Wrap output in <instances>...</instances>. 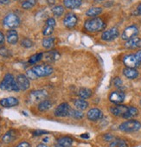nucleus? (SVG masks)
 I'll return each instance as SVG.
<instances>
[{
	"label": "nucleus",
	"instance_id": "f257e3e1",
	"mask_svg": "<svg viewBox=\"0 0 141 147\" xmlns=\"http://www.w3.org/2000/svg\"><path fill=\"white\" fill-rule=\"evenodd\" d=\"M0 89L5 91H14V92H18L20 90L14 76L11 74H6L5 76L3 81L0 83Z\"/></svg>",
	"mask_w": 141,
	"mask_h": 147
},
{
	"label": "nucleus",
	"instance_id": "f03ea898",
	"mask_svg": "<svg viewBox=\"0 0 141 147\" xmlns=\"http://www.w3.org/2000/svg\"><path fill=\"white\" fill-rule=\"evenodd\" d=\"M106 27V24L101 18H92L85 22L84 28L89 32H98Z\"/></svg>",
	"mask_w": 141,
	"mask_h": 147
},
{
	"label": "nucleus",
	"instance_id": "7ed1b4c3",
	"mask_svg": "<svg viewBox=\"0 0 141 147\" xmlns=\"http://www.w3.org/2000/svg\"><path fill=\"white\" fill-rule=\"evenodd\" d=\"M141 128V123L138 120L129 119L119 125V129L124 132H134Z\"/></svg>",
	"mask_w": 141,
	"mask_h": 147
},
{
	"label": "nucleus",
	"instance_id": "20e7f679",
	"mask_svg": "<svg viewBox=\"0 0 141 147\" xmlns=\"http://www.w3.org/2000/svg\"><path fill=\"white\" fill-rule=\"evenodd\" d=\"M33 72L36 74L37 77H45L49 76L53 73V67L49 65H38L36 67H33L31 68Z\"/></svg>",
	"mask_w": 141,
	"mask_h": 147
},
{
	"label": "nucleus",
	"instance_id": "39448f33",
	"mask_svg": "<svg viewBox=\"0 0 141 147\" xmlns=\"http://www.w3.org/2000/svg\"><path fill=\"white\" fill-rule=\"evenodd\" d=\"M19 24H20V19L18 16H17L14 13H10L4 18V25L11 30L18 27Z\"/></svg>",
	"mask_w": 141,
	"mask_h": 147
},
{
	"label": "nucleus",
	"instance_id": "423d86ee",
	"mask_svg": "<svg viewBox=\"0 0 141 147\" xmlns=\"http://www.w3.org/2000/svg\"><path fill=\"white\" fill-rule=\"evenodd\" d=\"M123 61L127 67H132V68H136L139 67L141 64V60L138 58L137 54L125 55L123 59Z\"/></svg>",
	"mask_w": 141,
	"mask_h": 147
},
{
	"label": "nucleus",
	"instance_id": "0eeeda50",
	"mask_svg": "<svg viewBox=\"0 0 141 147\" xmlns=\"http://www.w3.org/2000/svg\"><path fill=\"white\" fill-rule=\"evenodd\" d=\"M48 97V92L46 90H35L32 91L30 95L29 99L32 103H37L41 102Z\"/></svg>",
	"mask_w": 141,
	"mask_h": 147
},
{
	"label": "nucleus",
	"instance_id": "6e6552de",
	"mask_svg": "<svg viewBox=\"0 0 141 147\" xmlns=\"http://www.w3.org/2000/svg\"><path fill=\"white\" fill-rule=\"evenodd\" d=\"M119 31L118 28L113 27L108 30L104 31L101 35V39L106 42H111V41H113L114 39H116L119 36Z\"/></svg>",
	"mask_w": 141,
	"mask_h": 147
},
{
	"label": "nucleus",
	"instance_id": "1a4fd4ad",
	"mask_svg": "<svg viewBox=\"0 0 141 147\" xmlns=\"http://www.w3.org/2000/svg\"><path fill=\"white\" fill-rule=\"evenodd\" d=\"M138 34V29L135 25H131L127 27L122 33L121 38L125 41H128L133 37H135Z\"/></svg>",
	"mask_w": 141,
	"mask_h": 147
},
{
	"label": "nucleus",
	"instance_id": "9d476101",
	"mask_svg": "<svg viewBox=\"0 0 141 147\" xmlns=\"http://www.w3.org/2000/svg\"><path fill=\"white\" fill-rule=\"evenodd\" d=\"M125 98V94L123 91L121 90H117V91H113L109 95V100L116 105H119L121 104Z\"/></svg>",
	"mask_w": 141,
	"mask_h": 147
},
{
	"label": "nucleus",
	"instance_id": "9b49d317",
	"mask_svg": "<svg viewBox=\"0 0 141 147\" xmlns=\"http://www.w3.org/2000/svg\"><path fill=\"white\" fill-rule=\"evenodd\" d=\"M70 110H71V107L68 103H61L55 108V115L56 117H66L69 115Z\"/></svg>",
	"mask_w": 141,
	"mask_h": 147
},
{
	"label": "nucleus",
	"instance_id": "f8f14e48",
	"mask_svg": "<svg viewBox=\"0 0 141 147\" xmlns=\"http://www.w3.org/2000/svg\"><path fill=\"white\" fill-rule=\"evenodd\" d=\"M17 84L20 90H27L30 88V79L25 75H18L16 79Z\"/></svg>",
	"mask_w": 141,
	"mask_h": 147
},
{
	"label": "nucleus",
	"instance_id": "ddd939ff",
	"mask_svg": "<svg viewBox=\"0 0 141 147\" xmlns=\"http://www.w3.org/2000/svg\"><path fill=\"white\" fill-rule=\"evenodd\" d=\"M77 22H78L77 17L75 14H73V13L67 14L65 17V18L63 19V24H64V26L67 27V28H69V29L74 28L76 25Z\"/></svg>",
	"mask_w": 141,
	"mask_h": 147
},
{
	"label": "nucleus",
	"instance_id": "4468645a",
	"mask_svg": "<svg viewBox=\"0 0 141 147\" xmlns=\"http://www.w3.org/2000/svg\"><path fill=\"white\" fill-rule=\"evenodd\" d=\"M103 116L102 112L99 108H92L88 112V119L91 121H97Z\"/></svg>",
	"mask_w": 141,
	"mask_h": 147
},
{
	"label": "nucleus",
	"instance_id": "2eb2a0df",
	"mask_svg": "<svg viewBox=\"0 0 141 147\" xmlns=\"http://www.w3.org/2000/svg\"><path fill=\"white\" fill-rule=\"evenodd\" d=\"M18 103H19L18 100L14 97H8L0 100V105L3 107H13L18 106Z\"/></svg>",
	"mask_w": 141,
	"mask_h": 147
},
{
	"label": "nucleus",
	"instance_id": "dca6fc26",
	"mask_svg": "<svg viewBox=\"0 0 141 147\" xmlns=\"http://www.w3.org/2000/svg\"><path fill=\"white\" fill-rule=\"evenodd\" d=\"M127 109H128V107H125V106H123V105L119 104V105H116L114 107H112L110 108V112L113 115H115V116H121V117H123L124 114L126 113Z\"/></svg>",
	"mask_w": 141,
	"mask_h": 147
},
{
	"label": "nucleus",
	"instance_id": "f3484780",
	"mask_svg": "<svg viewBox=\"0 0 141 147\" xmlns=\"http://www.w3.org/2000/svg\"><path fill=\"white\" fill-rule=\"evenodd\" d=\"M125 47L126 49H135L141 48V38L133 37V38L128 40L125 42Z\"/></svg>",
	"mask_w": 141,
	"mask_h": 147
},
{
	"label": "nucleus",
	"instance_id": "a211bd4d",
	"mask_svg": "<svg viewBox=\"0 0 141 147\" xmlns=\"http://www.w3.org/2000/svg\"><path fill=\"white\" fill-rule=\"evenodd\" d=\"M73 144V139L69 137L60 138L55 144V147H71Z\"/></svg>",
	"mask_w": 141,
	"mask_h": 147
},
{
	"label": "nucleus",
	"instance_id": "6ab92c4d",
	"mask_svg": "<svg viewBox=\"0 0 141 147\" xmlns=\"http://www.w3.org/2000/svg\"><path fill=\"white\" fill-rule=\"evenodd\" d=\"M18 137V132L16 130H10L8 131L2 138V141L5 144H9V143H11L13 142Z\"/></svg>",
	"mask_w": 141,
	"mask_h": 147
},
{
	"label": "nucleus",
	"instance_id": "aec40b11",
	"mask_svg": "<svg viewBox=\"0 0 141 147\" xmlns=\"http://www.w3.org/2000/svg\"><path fill=\"white\" fill-rule=\"evenodd\" d=\"M43 58H44V60L47 61L53 62V61H57V60L60 58V54H59L58 51L51 50V51H49V52L44 53Z\"/></svg>",
	"mask_w": 141,
	"mask_h": 147
},
{
	"label": "nucleus",
	"instance_id": "412c9836",
	"mask_svg": "<svg viewBox=\"0 0 141 147\" xmlns=\"http://www.w3.org/2000/svg\"><path fill=\"white\" fill-rule=\"evenodd\" d=\"M123 74L126 78L132 80L136 79L138 76V72L135 68H132V67H125L123 70Z\"/></svg>",
	"mask_w": 141,
	"mask_h": 147
},
{
	"label": "nucleus",
	"instance_id": "4be33fe9",
	"mask_svg": "<svg viewBox=\"0 0 141 147\" xmlns=\"http://www.w3.org/2000/svg\"><path fill=\"white\" fill-rule=\"evenodd\" d=\"M6 39H7V42L10 43V44H16L18 41V32L14 30H11L7 32V35H6Z\"/></svg>",
	"mask_w": 141,
	"mask_h": 147
},
{
	"label": "nucleus",
	"instance_id": "5701e85b",
	"mask_svg": "<svg viewBox=\"0 0 141 147\" xmlns=\"http://www.w3.org/2000/svg\"><path fill=\"white\" fill-rule=\"evenodd\" d=\"M82 0H63V4L67 9H76L81 6Z\"/></svg>",
	"mask_w": 141,
	"mask_h": 147
},
{
	"label": "nucleus",
	"instance_id": "b1692460",
	"mask_svg": "<svg viewBox=\"0 0 141 147\" xmlns=\"http://www.w3.org/2000/svg\"><path fill=\"white\" fill-rule=\"evenodd\" d=\"M92 90L87 88H80L78 91V95L81 99L86 100V99H89L92 96Z\"/></svg>",
	"mask_w": 141,
	"mask_h": 147
},
{
	"label": "nucleus",
	"instance_id": "393cba45",
	"mask_svg": "<svg viewBox=\"0 0 141 147\" xmlns=\"http://www.w3.org/2000/svg\"><path fill=\"white\" fill-rule=\"evenodd\" d=\"M74 104H75V107H76L78 110H82V111L87 109L88 107V103L85 100L81 99V98L75 100H74Z\"/></svg>",
	"mask_w": 141,
	"mask_h": 147
},
{
	"label": "nucleus",
	"instance_id": "a878e982",
	"mask_svg": "<svg viewBox=\"0 0 141 147\" xmlns=\"http://www.w3.org/2000/svg\"><path fill=\"white\" fill-rule=\"evenodd\" d=\"M138 114V110L136 107H129L127 111H126V113L124 114L123 118H125V119H132V118L137 116Z\"/></svg>",
	"mask_w": 141,
	"mask_h": 147
},
{
	"label": "nucleus",
	"instance_id": "bb28decb",
	"mask_svg": "<svg viewBox=\"0 0 141 147\" xmlns=\"http://www.w3.org/2000/svg\"><path fill=\"white\" fill-rule=\"evenodd\" d=\"M52 107V103L49 100H44L43 101H41L38 105V110L41 112H46L48 110H49Z\"/></svg>",
	"mask_w": 141,
	"mask_h": 147
},
{
	"label": "nucleus",
	"instance_id": "cd10ccee",
	"mask_svg": "<svg viewBox=\"0 0 141 147\" xmlns=\"http://www.w3.org/2000/svg\"><path fill=\"white\" fill-rule=\"evenodd\" d=\"M102 12V9L100 7H93L90 8L89 10H88V11L86 12V15L88 17H96L100 14H101Z\"/></svg>",
	"mask_w": 141,
	"mask_h": 147
},
{
	"label": "nucleus",
	"instance_id": "c85d7f7f",
	"mask_svg": "<svg viewBox=\"0 0 141 147\" xmlns=\"http://www.w3.org/2000/svg\"><path fill=\"white\" fill-rule=\"evenodd\" d=\"M109 147H128V145L123 139H115L109 144Z\"/></svg>",
	"mask_w": 141,
	"mask_h": 147
},
{
	"label": "nucleus",
	"instance_id": "c756f323",
	"mask_svg": "<svg viewBox=\"0 0 141 147\" xmlns=\"http://www.w3.org/2000/svg\"><path fill=\"white\" fill-rule=\"evenodd\" d=\"M55 45V38L54 37H47L43 40V46L45 49H51Z\"/></svg>",
	"mask_w": 141,
	"mask_h": 147
},
{
	"label": "nucleus",
	"instance_id": "7c9ffc66",
	"mask_svg": "<svg viewBox=\"0 0 141 147\" xmlns=\"http://www.w3.org/2000/svg\"><path fill=\"white\" fill-rule=\"evenodd\" d=\"M36 4V0H24L22 3V8L24 10H30L33 8Z\"/></svg>",
	"mask_w": 141,
	"mask_h": 147
},
{
	"label": "nucleus",
	"instance_id": "2f4dec72",
	"mask_svg": "<svg viewBox=\"0 0 141 147\" xmlns=\"http://www.w3.org/2000/svg\"><path fill=\"white\" fill-rule=\"evenodd\" d=\"M69 115L71 116L72 118L74 119H81L83 118V113L81 112V110H76V109H71L70 110V113H69Z\"/></svg>",
	"mask_w": 141,
	"mask_h": 147
},
{
	"label": "nucleus",
	"instance_id": "473e14b6",
	"mask_svg": "<svg viewBox=\"0 0 141 147\" xmlns=\"http://www.w3.org/2000/svg\"><path fill=\"white\" fill-rule=\"evenodd\" d=\"M43 53H37V54H35L33 55L30 60H29V62L30 64H35L36 62H38L39 61H41L43 59Z\"/></svg>",
	"mask_w": 141,
	"mask_h": 147
},
{
	"label": "nucleus",
	"instance_id": "72a5a7b5",
	"mask_svg": "<svg viewBox=\"0 0 141 147\" xmlns=\"http://www.w3.org/2000/svg\"><path fill=\"white\" fill-rule=\"evenodd\" d=\"M52 13H53L55 17H61V16L64 13V9H63V7L61 6V5L55 6V7L52 9Z\"/></svg>",
	"mask_w": 141,
	"mask_h": 147
},
{
	"label": "nucleus",
	"instance_id": "f704fd0d",
	"mask_svg": "<svg viewBox=\"0 0 141 147\" xmlns=\"http://www.w3.org/2000/svg\"><path fill=\"white\" fill-rule=\"evenodd\" d=\"M54 28H55V27H53V26H50V25L46 24V25L44 26L43 30V36H50V35L53 33V31H54Z\"/></svg>",
	"mask_w": 141,
	"mask_h": 147
},
{
	"label": "nucleus",
	"instance_id": "c9c22d12",
	"mask_svg": "<svg viewBox=\"0 0 141 147\" xmlns=\"http://www.w3.org/2000/svg\"><path fill=\"white\" fill-rule=\"evenodd\" d=\"M0 55L3 56V57H9L11 55V51L7 48L1 47L0 48Z\"/></svg>",
	"mask_w": 141,
	"mask_h": 147
},
{
	"label": "nucleus",
	"instance_id": "e433bc0d",
	"mask_svg": "<svg viewBox=\"0 0 141 147\" xmlns=\"http://www.w3.org/2000/svg\"><path fill=\"white\" fill-rule=\"evenodd\" d=\"M21 45L24 48H31L33 46V42L31 40L28 39V38H25L21 42Z\"/></svg>",
	"mask_w": 141,
	"mask_h": 147
},
{
	"label": "nucleus",
	"instance_id": "4c0bfd02",
	"mask_svg": "<svg viewBox=\"0 0 141 147\" xmlns=\"http://www.w3.org/2000/svg\"><path fill=\"white\" fill-rule=\"evenodd\" d=\"M26 76H27L30 80H35V79L37 78V76H36V74L33 72L32 69L27 70V72H26Z\"/></svg>",
	"mask_w": 141,
	"mask_h": 147
},
{
	"label": "nucleus",
	"instance_id": "58836bf2",
	"mask_svg": "<svg viewBox=\"0 0 141 147\" xmlns=\"http://www.w3.org/2000/svg\"><path fill=\"white\" fill-rule=\"evenodd\" d=\"M46 24L55 27V20L53 18H48V19H47V21H46Z\"/></svg>",
	"mask_w": 141,
	"mask_h": 147
},
{
	"label": "nucleus",
	"instance_id": "ea45409f",
	"mask_svg": "<svg viewBox=\"0 0 141 147\" xmlns=\"http://www.w3.org/2000/svg\"><path fill=\"white\" fill-rule=\"evenodd\" d=\"M122 81L120 80V78H119V77H116L115 79H114V85L117 87V88H121V86H122Z\"/></svg>",
	"mask_w": 141,
	"mask_h": 147
},
{
	"label": "nucleus",
	"instance_id": "a19ab883",
	"mask_svg": "<svg viewBox=\"0 0 141 147\" xmlns=\"http://www.w3.org/2000/svg\"><path fill=\"white\" fill-rule=\"evenodd\" d=\"M47 133H48V131H43V130H36V131H33V135L34 136H41L43 134H47Z\"/></svg>",
	"mask_w": 141,
	"mask_h": 147
},
{
	"label": "nucleus",
	"instance_id": "79ce46f5",
	"mask_svg": "<svg viewBox=\"0 0 141 147\" xmlns=\"http://www.w3.org/2000/svg\"><path fill=\"white\" fill-rule=\"evenodd\" d=\"M114 137L112 135V134H105L104 135V139L106 141H108V142H112L113 140Z\"/></svg>",
	"mask_w": 141,
	"mask_h": 147
},
{
	"label": "nucleus",
	"instance_id": "37998d69",
	"mask_svg": "<svg viewBox=\"0 0 141 147\" xmlns=\"http://www.w3.org/2000/svg\"><path fill=\"white\" fill-rule=\"evenodd\" d=\"M16 147H31L30 144L28 142H21L20 144H18Z\"/></svg>",
	"mask_w": 141,
	"mask_h": 147
},
{
	"label": "nucleus",
	"instance_id": "c03bdc74",
	"mask_svg": "<svg viewBox=\"0 0 141 147\" xmlns=\"http://www.w3.org/2000/svg\"><path fill=\"white\" fill-rule=\"evenodd\" d=\"M134 14H135V15H141V3L138 5L136 11H135V12H134Z\"/></svg>",
	"mask_w": 141,
	"mask_h": 147
},
{
	"label": "nucleus",
	"instance_id": "a18cd8bd",
	"mask_svg": "<svg viewBox=\"0 0 141 147\" xmlns=\"http://www.w3.org/2000/svg\"><path fill=\"white\" fill-rule=\"evenodd\" d=\"M4 42H5V36L1 31H0V45H2L4 43Z\"/></svg>",
	"mask_w": 141,
	"mask_h": 147
},
{
	"label": "nucleus",
	"instance_id": "49530a36",
	"mask_svg": "<svg viewBox=\"0 0 141 147\" xmlns=\"http://www.w3.org/2000/svg\"><path fill=\"white\" fill-rule=\"evenodd\" d=\"M9 3H10V0H0V4L4 5H8Z\"/></svg>",
	"mask_w": 141,
	"mask_h": 147
},
{
	"label": "nucleus",
	"instance_id": "de8ad7c7",
	"mask_svg": "<svg viewBox=\"0 0 141 147\" xmlns=\"http://www.w3.org/2000/svg\"><path fill=\"white\" fill-rule=\"evenodd\" d=\"M81 137L83 138H89V134L88 133H84V134H82Z\"/></svg>",
	"mask_w": 141,
	"mask_h": 147
},
{
	"label": "nucleus",
	"instance_id": "09e8293b",
	"mask_svg": "<svg viewBox=\"0 0 141 147\" xmlns=\"http://www.w3.org/2000/svg\"><path fill=\"white\" fill-rule=\"evenodd\" d=\"M36 147H48L46 144H38Z\"/></svg>",
	"mask_w": 141,
	"mask_h": 147
},
{
	"label": "nucleus",
	"instance_id": "8fccbe9b",
	"mask_svg": "<svg viewBox=\"0 0 141 147\" xmlns=\"http://www.w3.org/2000/svg\"><path fill=\"white\" fill-rule=\"evenodd\" d=\"M137 55H138V58L141 60V50H139V51L137 53Z\"/></svg>",
	"mask_w": 141,
	"mask_h": 147
},
{
	"label": "nucleus",
	"instance_id": "3c124183",
	"mask_svg": "<svg viewBox=\"0 0 141 147\" xmlns=\"http://www.w3.org/2000/svg\"><path fill=\"white\" fill-rule=\"evenodd\" d=\"M140 105H141V99H140Z\"/></svg>",
	"mask_w": 141,
	"mask_h": 147
},
{
	"label": "nucleus",
	"instance_id": "603ef678",
	"mask_svg": "<svg viewBox=\"0 0 141 147\" xmlns=\"http://www.w3.org/2000/svg\"><path fill=\"white\" fill-rule=\"evenodd\" d=\"M16 1H19V0H16Z\"/></svg>",
	"mask_w": 141,
	"mask_h": 147
},
{
	"label": "nucleus",
	"instance_id": "864d4df0",
	"mask_svg": "<svg viewBox=\"0 0 141 147\" xmlns=\"http://www.w3.org/2000/svg\"><path fill=\"white\" fill-rule=\"evenodd\" d=\"M0 113H1V110H0Z\"/></svg>",
	"mask_w": 141,
	"mask_h": 147
},
{
	"label": "nucleus",
	"instance_id": "5fc2aeb1",
	"mask_svg": "<svg viewBox=\"0 0 141 147\" xmlns=\"http://www.w3.org/2000/svg\"><path fill=\"white\" fill-rule=\"evenodd\" d=\"M0 130H1V129H0Z\"/></svg>",
	"mask_w": 141,
	"mask_h": 147
}]
</instances>
